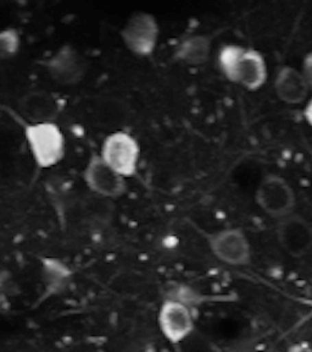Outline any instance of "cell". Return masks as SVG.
Returning a JSON list of instances; mask_svg holds the SVG:
<instances>
[{
    "mask_svg": "<svg viewBox=\"0 0 312 352\" xmlns=\"http://www.w3.org/2000/svg\"><path fill=\"white\" fill-rule=\"evenodd\" d=\"M302 116L305 118V121H307V125L312 129V97L311 98L307 99V104L304 107Z\"/></svg>",
    "mask_w": 312,
    "mask_h": 352,
    "instance_id": "obj_19",
    "label": "cell"
},
{
    "mask_svg": "<svg viewBox=\"0 0 312 352\" xmlns=\"http://www.w3.org/2000/svg\"><path fill=\"white\" fill-rule=\"evenodd\" d=\"M184 352H210L205 341L195 336V331L186 341L182 342Z\"/></svg>",
    "mask_w": 312,
    "mask_h": 352,
    "instance_id": "obj_16",
    "label": "cell"
},
{
    "mask_svg": "<svg viewBox=\"0 0 312 352\" xmlns=\"http://www.w3.org/2000/svg\"><path fill=\"white\" fill-rule=\"evenodd\" d=\"M211 253L219 262L243 267L252 262V245L245 232L238 228L214 231L206 237Z\"/></svg>",
    "mask_w": 312,
    "mask_h": 352,
    "instance_id": "obj_6",
    "label": "cell"
},
{
    "mask_svg": "<svg viewBox=\"0 0 312 352\" xmlns=\"http://www.w3.org/2000/svg\"><path fill=\"white\" fill-rule=\"evenodd\" d=\"M158 325L165 339L171 344H182L195 331L192 309L181 298H167L160 306Z\"/></svg>",
    "mask_w": 312,
    "mask_h": 352,
    "instance_id": "obj_8",
    "label": "cell"
},
{
    "mask_svg": "<svg viewBox=\"0 0 312 352\" xmlns=\"http://www.w3.org/2000/svg\"><path fill=\"white\" fill-rule=\"evenodd\" d=\"M255 202L265 214L280 220L296 213V196L285 177L269 174L263 177L255 192Z\"/></svg>",
    "mask_w": 312,
    "mask_h": 352,
    "instance_id": "obj_4",
    "label": "cell"
},
{
    "mask_svg": "<svg viewBox=\"0 0 312 352\" xmlns=\"http://www.w3.org/2000/svg\"><path fill=\"white\" fill-rule=\"evenodd\" d=\"M21 50V34L16 28L0 30V60H10Z\"/></svg>",
    "mask_w": 312,
    "mask_h": 352,
    "instance_id": "obj_14",
    "label": "cell"
},
{
    "mask_svg": "<svg viewBox=\"0 0 312 352\" xmlns=\"http://www.w3.org/2000/svg\"><path fill=\"white\" fill-rule=\"evenodd\" d=\"M141 153L137 138L130 132L115 130L104 138L99 155L117 174L130 179L137 174Z\"/></svg>",
    "mask_w": 312,
    "mask_h": 352,
    "instance_id": "obj_3",
    "label": "cell"
},
{
    "mask_svg": "<svg viewBox=\"0 0 312 352\" xmlns=\"http://www.w3.org/2000/svg\"><path fill=\"white\" fill-rule=\"evenodd\" d=\"M211 55V38L205 34H191L182 39L175 48V59L188 66L208 63Z\"/></svg>",
    "mask_w": 312,
    "mask_h": 352,
    "instance_id": "obj_13",
    "label": "cell"
},
{
    "mask_svg": "<svg viewBox=\"0 0 312 352\" xmlns=\"http://www.w3.org/2000/svg\"><path fill=\"white\" fill-rule=\"evenodd\" d=\"M50 78L61 86H75L87 74V63L71 45H62L44 63Z\"/></svg>",
    "mask_w": 312,
    "mask_h": 352,
    "instance_id": "obj_9",
    "label": "cell"
},
{
    "mask_svg": "<svg viewBox=\"0 0 312 352\" xmlns=\"http://www.w3.org/2000/svg\"><path fill=\"white\" fill-rule=\"evenodd\" d=\"M101 110V114L100 118L104 121L108 122H121V121L126 119V107H123V104L121 102L114 100V99H109L106 100L105 103L99 107Z\"/></svg>",
    "mask_w": 312,
    "mask_h": 352,
    "instance_id": "obj_15",
    "label": "cell"
},
{
    "mask_svg": "<svg viewBox=\"0 0 312 352\" xmlns=\"http://www.w3.org/2000/svg\"><path fill=\"white\" fill-rule=\"evenodd\" d=\"M160 37V25L149 12L133 14L121 30V39L127 50L139 58L154 54Z\"/></svg>",
    "mask_w": 312,
    "mask_h": 352,
    "instance_id": "obj_5",
    "label": "cell"
},
{
    "mask_svg": "<svg viewBox=\"0 0 312 352\" xmlns=\"http://www.w3.org/2000/svg\"><path fill=\"white\" fill-rule=\"evenodd\" d=\"M302 76L307 81V86L310 88V92H312V52L307 53L302 63Z\"/></svg>",
    "mask_w": 312,
    "mask_h": 352,
    "instance_id": "obj_17",
    "label": "cell"
},
{
    "mask_svg": "<svg viewBox=\"0 0 312 352\" xmlns=\"http://www.w3.org/2000/svg\"><path fill=\"white\" fill-rule=\"evenodd\" d=\"M274 89L277 98L288 105L302 104L307 102L310 94L300 69L288 65L282 66L276 74Z\"/></svg>",
    "mask_w": 312,
    "mask_h": 352,
    "instance_id": "obj_12",
    "label": "cell"
},
{
    "mask_svg": "<svg viewBox=\"0 0 312 352\" xmlns=\"http://www.w3.org/2000/svg\"><path fill=\"white\" fill-rule=\"evenodd\" d=\"M23 138L33 163L39 169H50L65 158V133L56 122L26 124Z\"/></svg>",
    "mask_w": 312,
    "mask_h": 352,
    "instance_id": "obj_2",
    "label": "cell"
},
{
    "mask_svg": "<svg viewBox=\"0 0 312 352\" xmlns=\"http://www.w3.org/2000/svg\"><path fill=\"white\" fill-rule=\"evenodd\" d=\"M276 235L280 248L291 257L300 258L312 250V226L302 215L293 213L277 220Z\"/></svg>",
    "mask_w": 312,
    "mask_h": 352,
    "instance_id": "obj_10",
    "label": "cell"
},
{
    "mask_svg": "<svg viewBox=\"0 0 312 352\" xmlns=\"http://www.w3.org/2000/svg\"><path fill=\"white\" fill-rule=\"evenodd\" d=\"M287 352H312V345L305 341H300L288 347Z\"/></svg>",
    "mask_w": 312,
    "mask_h": 352,
    "instance_id": "obj_18",
    "label": "cell"
},
{
    "mask_svg": "<svg viewBox=\"0 0 312 352\" xmlns=\"http://www.w3.org/2000/svg\"><path fill=\"white\" fill-rule=\"evenodd\" d=\"M82 179L92 195L105 199L122 197L128 188L127 179L111 169L99 153L89 157L82 171Z\"/></svg>",
    "mask_w": 312,
    "mask_h": 352,
    "instance_id": "obj_7",
    "label": "cell"
},
{
    "mask_svg": "<svg viewBox=\"0 0 312 352\" xmlns=\"http://www.w3.org/2000/svg\"><path fill=\"white\" fill-rule=\"evenodd\" d=\"M219 72L227 81L256 92L269 80V66L260 50L239 44H226L217 54Z\"/></svg>",
    "mask_w": 312,
    "mask_h": 352,
    "instance_id": "obj_1",
    "label": "cell"
},
{
    "mask_svg": "<svg viewBox=\"0 0 312 352\" xmlns=\"http://www.w3.org/2000/svg\"><path fill=\"white\" fill-rule=\"evenodd\" d=\"M19 110L27 124L56 122L60 114V102L54 94L43 89H34L23 94L19 100Z\"/></svg>",
    "mask_w": 312,
    "mask_h": 352,
    "instance_id": "obj_11",
    "label": "cell"
}]
</instances>
